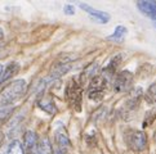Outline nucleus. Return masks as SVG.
Segmentation results:
<instances>
[{
	"mask_svg": "<svg viewBox=\"0 0 156 154\" xmlns=\"http://www.w3.org/2000/svg\"><path fill=\"white\" fill-rule=\"evenodd\" d=\"M40 107L44 109V111H47L48 113H54L55 112V107H54V104L52 102H41Z\"/></svg>",
	"mask_w": 156,
	"mask_h": 154,
	"instance_id": "nucleus-17",
	"label": "nucleus"
},
{
	"mask_svg": "<svg viewBox=\"0 0 156 154\" xmlns=\"http://www.w3.org/2000/svg\"><path fill=\"white\" fill-rule=\"evenodd\" d=\"M3 37V31H2V28H0V38Z\"/></svg>",
	"mask_w": 156,
	"mask_h": 154,
	"instance_id": "nucleus-21",
	"label": "nucleus"
},
{
	"mask_svg": "<svg viewBox=\"0 0 156 154\" xmlns=\"http://www.w3.org/2000/svg\"><path fill=\"white\" fill-rule=\"evenodd\" d=\"M3 71H4V67L0 65V84H2V77H3Z\"/></svg>",
	"mask_w": 156,
	"mask_h": 154,
	"instance_id": "nucleus-20",
	"label": "nucleus"
},
{
	"mask_svg": "<svg viewBox=\"0 0 156 154\" xmlns=\"http://www.w3.org/2000/svg\"><path fill=\"white\" fill-rule=\"evenodd\" d=\"M137 7L141 9V12L143 14H146L150 18L156 21V3L155 2H138Z\"/></svg>",
	"mask_w": 156,
	"mask_h": 154,
	"instance_id": "nucleus-6",
	"label": "nucleus"
},
{
	"mask_svg": "<svg viewBox=\"0 0 156 154\" xmlns=\"http://www.w3.org/2000/svg\"><path fill=\"white\" fill-rule=\"evenodd\" d=\"M57 154H62V153H61V152H58V153H57Z\"/></svg>",
	"mask_w": 156,
	"mask_h": 154,
	"instance_id": "nucleus-22",
	"label": "nucleus"
},
{
	"mask_svg": "<svg viewBox=\"0 0 156 154\" xmlns=\"http://www.w3.org/2000/svg\"><path fill=\"white\" fill-rule=\"evenodd\" d=\"M125 34H126V28H125V27L118 26V27H116V30H115V34H114V35H111V36H108V38H110V40L122 41V40H124Z\"/></svg>",
	"mask_w": 156,
	"mask_h": 154,
	"instance_id": "nucleus-15",
	"label": "nucleus"
},
{
	"mask_svg": "<svg viewBox=\"0 0 156 154\" xmlns=\"http://www.w3.org/2000/svg\"><path fill=\"white\" fill-rule=\"evenodd\" d=\"M26 81L17 80L8 85L0 94V107H8L21 99L26 92Z\"/></svg>",
	"mask_w": 156,
	"mask_h": 154,
	"instance_id": "nucleus-1",
	"label": "nucleus"
},
{
	"mask_svg": "<svg viewBox=\"0 0 156 154\" xmlns=\"http://www.w3.org/2000/svg\"><path fill=\"white\" fill-rule=\"evenodd\" d=\"M132 82H133V75L129 71H122V72L118 73V76L115 79V84H114L115 92L126 91L130 87Z\"/></svg>",
	"mask_w": 156,
	"mask_h": 154,
	"instance_id": "nucleus-4",
	"label": "nucleus"
},
{
	"mask_svg": "<svg viewBox=\"0 0 156 154\" xmlns=\"http://www.w3.org/2000/svg\"><path fill=\"white\" fill-rule=\"evenodd\" d=\"M147 114H148V116H147V118L144 119V123H143V126H148V125L151 123L152 121L156 118V108L154 109L152 112H150V113H147Z\"/></svg>",
	"mask_w": 156,
	"mask_h": 154,
	"instance_id": "nucleus-18",
	"label": "nucleus"
},
{
	"mask_svg": "<svg viewBox=\"0 0 156 154\" xmlns=\"http://www.w3.org/2000/svg\"><path fill=\"white\" fill-rule=\"evenodd\" d=\"M146 102L148 104H155L156 103V82L148 87L146 92Z\"/></svg>",
	"mask_w": 156,
	"mask_h": 154,
	"instance_id": "nucleus-16",
	"label": "nucleus"
},
{
	"mask_svg": "<svg viewBox=\"0 0 156 154\" xmlns=\"http://www.w3.org/2000/svg\"><path fill=\"white\" fill-rule=\"evenodd\" d=\"M63 10H65V13H66V14H70V15H72V14H74V12H75V8H74V5H70V4H67V5H65Z\"/></svg>",
	"mask_w": 156,
	"mask_h": 154,
	"instance_id": "nucleus-19",
	"label": "nucleus"
},
{
	"mask_svg": "<svg viewBox=\"0 0 156 154\" xmlns=\"http://www.w3.org/2000/svg\"><path fill=\"white\" fill-rule=\"evenodd\" d=\"M57 144L59 145V150L62 153L66 148L70 145V141H69V137L65 132H58L57 134Z\"/></svg>",
	"mask_w": 156,
	"mask_h": 154,
	"instance_id": "nucleus-14",
	"label": "nucleus"
},
{
	"mask_svg": "<svg viewBox=\"0 0 156 154\" xmlns=\"http://www.w3.org/2000/svg\"><path fill=\"white\" fill-rule=\"evenodd\" d=\"M129 144H130L132 149L141 152L147 145V136L144 135V132H142V131H134V132L129 136Z\"/></svg>",
	"mask_w": 156,
	"mask_h": 154,
	"instance_id": "nucleus-5",
	"label": "nucleus"
},
{
	"mask_svg": "<svg viewBox=\"0 0 156 154\" xmlns=\"http://www.w3.org/2000/svg\"><path fill=\"white\" fill-rule=\"evenodd\" d=\"M120 59H121L120 57H115V58H112V60L110 62V64L103 69L102 76H105L106 79H107V76H112V75L116 72V68H118V65H119Z\"/></svg>",
	"mask_w": 156,
	"mask_h": 154,
	"instance_id": "nucleus-13",
	"label": "nucleus"
},
{
	"mask_svg": "<svg viewBox=\"0 0 156 154\" xmlns=\"http://www.w3.org/2000/svg\"><path fill=\"white\" fill-rule=\"evenodd\" d=\"M65 95H66V100L70 105L75 109V111L80 112L81 109V87L77 82L71 79L69 81L67 86L65 90Z\"/></svg>",
	"mask_w": 156,
	"mask_h": 154,
	"instance_id": "nucleus-3",
	"label": "nucleus"
},
{
	"mask_svg": "<svg viewBox=\"0 0 156 154\" xmlns=\"http://www.w3.org/2000/svg\"><path fill=\"white\" fill-rule=\"evenodd\" d=\"M20 71V64L18 63H9L7 67L4 68V71H3V77H2V82H4V81H7V80H9L12 76H14L16 73H17Z\"/></svg>",
	"mask_w": 156,
	"mask_h": 154,
	"instance_id": "nucleus-11",
	"label": "nucleus"
},
{
	"mask_svg": "<svg viewBox=\"0 0 156 154\" xmlns=\"http://www.w3.org/2000/svg\"><path fill=\"white\" fill-rule=\"evenodd\" d=\"M107 89V79L102 75H97L89 81L88 86V96L92 100H101Z\"/></svg>",
	"mask_w": 156,
	"mask_h": 154,
	"instance_id": "nucleus-2",
	"label": "nucleus"
},
{
	"mask_svg": "<svg viewBox=\"0 0 156 154\" xmlns=\"http://www.w3.org/2000/svg\"><path fill=\"white\" fill-rule=\"evenodd\" d=\"M35 154H53L52 146L49 144L48 139H43V140H40V142H37Z\"/></svg>",
	"mask_w": 156,
	"mask_h": 154,
	"instance_id": "nucleus-12",
	"label": "nucleus"
},
{
	"mask_svg": "<svg viewBox=\"0 0 156 154\" xmlns=\"http://www.w3.org/2000/svg\"><path fill=\"white\" fill-rule=\"evenodd\" d=\"M97 69H98V64L97 63H92L83 71V73L80 76V84L85 85L87 82H89L94 76H97Z\"/></svg>",
	"mask_w": 156,
	"mask_h": 154,
	"instance_id": "nucleus-7",
	"label": "nucleus"
},
{
	"mask_svg": "<svg viewBox=\"0 0 156 154\" xmlns=\"http://www.w3.org/2000/svg\"><path fill=\"white\" fill-rule=\"evenodd\" d=\"M80 8H81V9H84L85 12H88L94 19L99 21L101 23H106V22L108 21V18H110V17H108V14H106L105 12H99V10L93 9L92 7H89V5H87V4H80Z\"/></svg>",
	"mask_w": 156,
	"mask_h": 154,
	"instance_id": "nucleus-8",
	"label": "nucleus"
},
{
	"mask_svg": "<svg viewBox=\"0 0 156 154\" xmlns=\"http://www.w3.org/2000/svg\"><path fill=\"white\" fill-rule=\"evenodd\" d=\"M0 154H25V153H23V148L20 144V141L14 140L12 142H9L7 146H4L0 150Z\"/></svg>",
	"mask_w": 156,
	"mask_h": 154,
	"instance_id": "nucleus-9",
	"label": "nucleus"
},
{
	"mask_svg": "<svg viewBox=\"0 0 156 154\" xmlns=\"http://www.w3.org/2000/svg\"><path fill=\"white\" fill-rule=\"evenodd\" d=\"M36 145H37V135L32 131H29L26 132L25 135V148L29 153H32L36 149Z\"/></svg>",
	"mask_w": 156,
	"mask_h": 154,
	"instance_id": "nucleus-10",
	"label": "nucleus"
}]
</instances>
